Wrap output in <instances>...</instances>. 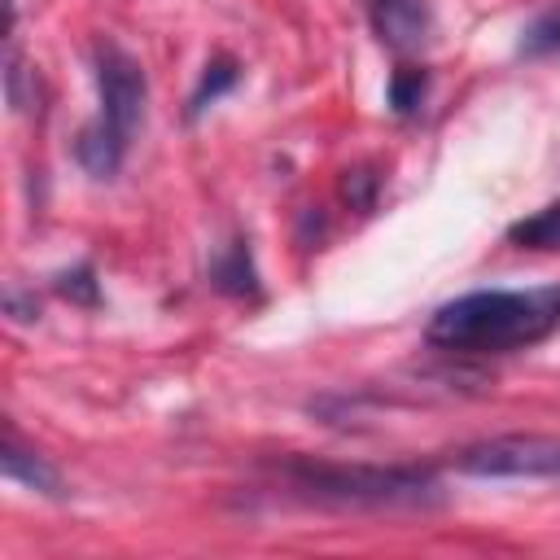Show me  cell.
Listing matches in <instances>:
<instances>
[{"label":"cell","instance_id":"1","mask_svg":"<svg viewBox=\"0 0 560 560\" xmlns=\"http://www.w3.org/2000/svg\"><path fill=\"white\" fill-rule=\"evenodd\" d=\"M560 328V284L477 289L429 319V341L455 354H512Z\"/></svg>","mask_w":560,"mask_h":560},{"label":"cell","instance_id":"2","mask_svg":"<svg viewBox=\"0 0 560 560\" xmlns=\"http://www.w3.org/2000/svg\"><path fill=\"white\" fill-rule=\"evenodd\" d=\"M96 92H101V109L79 136V162L92 175H114L131 149L136 127L144 122V70L118 44H101Z\"/></svg>","mask_w":560,"mask_h":560},{"label":"cell","instance_id":"3","mask_svg":"<svg viewBox=\"0 0 560 560\" xmlns=\"http://www.w3.org/2000/svg\"><path fill=\"white\" fill-rule=\"evenodd\" d=\"M289 486L332 508H424L438 499V481L420 468H341V464H289Z\"/></svg>","mask_w":560,"mask_h":560},{"label":"cell","instance_id":"4","mask_svg":"<svg viewBox=\"0 0 560 560\" xmlns=\"http://www.w3.org/2000/svg\"><path fill=\"white\" fill-rule=\"evenodd\" d=\"M468 477H525V481H560V442L542 433H503L468 446L455 459Z\"/></svg>","mask_w":560,"mask_h":560},{"label":"cell","instance_id":"5","mask_svg":"<svg viewBox=\"0 0 560 560\" xmlns=\"http://www.w3.org/2000/svg\"><path fill=\"white\" fill-rule=\"evenodd\" d=\"M368 13L381 44H389L394 52H420V44L433 31L424 0H368Z\"/></svg>","mask_w":560,"mask_h":560},{"label":"cell","instance_id":"6","mask_svg":"<svg viewBox=\"0 0 560 560\" xmlns=\"http://www.w3.org/2000/svg\"><path fill=\"white\" fill-rule=\"evenodd\" d=\"M4 477L9 481H22V486H31V490H44V494H61V477L39 459V455H31L13 433L4 438Z\"/></svg>","mask_w":560,"mask_h":560},{"label":"cell","instance_id":"7","mask_svg":"<svg viewBox=\"0 0 560 560\" xmlns=\"http://www.w3.org/2000/svg\"><path fill=\"white\" fill-rule=\"evenodd\" d=\"M512 241H521L529 249H556L560 245V201L538 210V214H529V219H521L512 228Z\"/></svg>","mask_w":560,"mask_h":560},{"label":"cell","instance_id":"8","mask_svg":"<svg viewBox=\"0 0 560 560\" xmlns=\"http://www.w3.org/2000/svg\"><path fill=\"white\" fill-rule=\"evenodd\" d=\"M420 96H424V70H416V66H398V74H394V83H389V101H394V109H398V114H411V109L420 105Z\"/></svg>","mask_w":560,"mask_h":560},{"label":"cell","instance_id":"9","mask_svg":"<svg viewBox=\"0 0 560 560\" xmlns=\"http://www.w3.org/2000/svg\"><path fill=\"white\" fill-rule=\"evenodd\" d=\"M525 48H529V52H560V4H556V9H547V13L529 26Z\"/></svg>","mask_w":560,"mask_h":560},{"label":"cell","instance_id":"10","mask_svg":"<svg viewBox=\"0 0 560 560\" xmlns=\"http://www.w3.org/2000/svg\"><path fill=\"white\" fill-rule=\"evenodd\" d=\"M232 79H236V66H232L228 57L214 61V66H206V79H201V88H197V96H192V109H206V101H214Z\"/></svg>","mask_w":560,"mask_h":560}]
</instances>
